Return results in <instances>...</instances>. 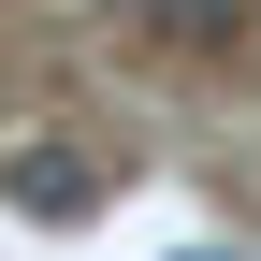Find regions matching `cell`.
I'll return each mask as SVG.
<instances>
[{
  "label": "cell",
  "instance_id": "cell-1",
  "mask_svg": "<svg viewBox=\"0 0 261 261\" xmlns=\"http://www.w3.org/2000/svg\"><path fill=\"white\" fill-rule=\"evenodd\" d=\"M116 29L160 58V73H218V58L261 29V0H116Z\"/></svg>",
  "mask_w": 261,
  "mask_h": 261
},
{
  "label": "cell",
  "instance_id": "cell-2",
  "mask_svg": "<svg viewBox=\"0 0 261 261\" xmlns=\"http://www.w3.org/2000/svg\"><path fill=\"white\" fill-rule=\"evenodd\" d=\"M0 203L44 218V232H87V218H102V160H87V145H15V160H0Z\"/></svg>",
  "mask_w": 261,
  "mask_h": 261
},
{
  "label": "cell",
  "instance_id": "cell-3",
  "mask_svg": "<svg viewBox=\"0 0 261 261\" xmlns=\"http://www.w3.org/2000/svg\"><path fill=\"white\" fill-rule=\"evenodd\" d=\"M189 261H247V247H189Z\"/></svg>",
  "mask_w": 261,
  "mask_h": 261
}]
</instances>
